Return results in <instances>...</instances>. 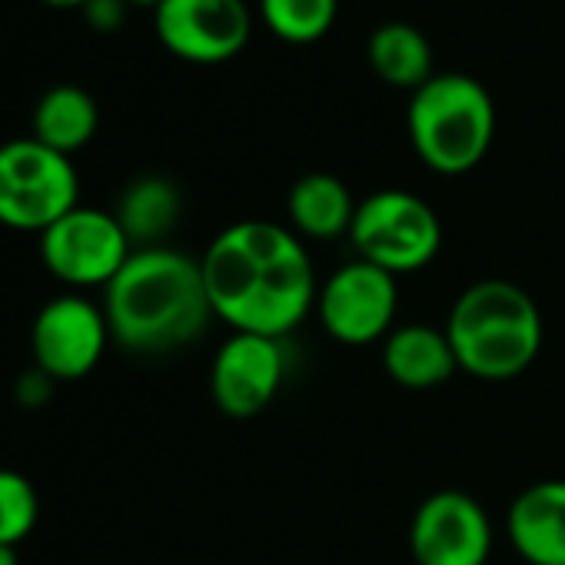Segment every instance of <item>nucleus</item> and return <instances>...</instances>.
<instances>
[{
	"label": "nucleus",
	"mask_w": 565,
	"mask_h": 565,
	"mask_svg": "<svg viewBox=\"0 0 565 565\" xmlns=\"http://www.w3.org/2000/svg\"><path fill=\"white\" fill-rule=\"evenodd\" d=\"M203 282L213 307L233 333L282 340L317 307V273L307 246L290 226L239 220L206 246Z\"/></svg>",
	"instance_id": "nucleus-1"
},
{
	"label": "nucleus",
	"mask_w": 565,
	"mask_h": 565,
	"mask_svg": "<svg viewBox=\"0 0 565 565\" xmlns=\"http://www.w3.org/2000/svg\"><path fill=\"white\" fill-rule=\"evenodd\" d=\"M110 337L140 356L173 353L203 337L213 320L200 259L170 246L134 249L104 287Z\"/></svg>",
	"instance_id": "nucleus-2"
},
{
	"label": "nucleus",
	"mask_w": 565,
	"mask_h": 565,
	"mask_svg": "<svg viewBox=\"0 0 565 565\" xmlns=\"http://www.w3.org/2000/svg\"><path fill=\"white\" fill-rule=\"evenodd\" d=\"M446 337L462 373L505 383L535 363L542 350V313L515 282L479 279L456 297Z\"/></svg>",
	"instance_id": "nucleus-3"
},
{
	"label": "nucleus",
	"mask_w": 565,
	"mask_h": 565,
	"mask_svg": "<svg viewBox=\"0 0 565 565\" xmlns=\"http://www.w3.org/2000/svg\"><path fill=\"white\" fill-rule=\"evenodd\" d=\"M406 127L429 170L459 177L486 160L495 137V104L476 77L436 74L409 97Z\"/></svg>",
	"instance_id": "nucleus-4"
},
{
	"label": "nucleus",
	"mask_w": 565,
	"mask_h": 565,
	"mask_svg": "<svg viewBox=\"0 0 565 565\" xmlns=\"http://www.w3.org/2000/svg\"><path fill=\"white\" fill-rule=\"evenodd\" d=\"M81 196V177L71 157L34 137L0 147V223L24 233H44L67 216Z\"/></svg>",
	"instance_id": "nucleus-5"
},
{
	"label": "nucleus",
	"mask_w": 565,
	"mask_h": 565,
	"mask_svg": "<svg viewBox=\"0 0 565 565\" xmlns=\"http://www.w3.org/2000/svg\"><path fill=\"white\" fill-rule=\"evenodd\" d=\"M350 239L360 259L393 276H406L436 259L443 226L436 210L409 190H376L360 200Z\"/></svg>",
	"instance_id": "nucleus-6"
},
{
	"label": "nucleus",
	"mask_w": 565,
	"mask_h": 565,
	"mask_svg": "<svg viewBox=\"0 0 565 565\" xmlns=\"http://www.w3.org/2000/svg\"><path fill=\"white\" fill-rule=\"evenodd\" d=\"M134 243L107 210L74 206L41 233V256L67 287H107L130 259Z\"/></svg>",
	"instance_id": "nucleus-7"
},
{
	"label": "nucleus",
	"mask_w": 565,
	"mask_h": 565,
	"mask_svg": "<svg viewBox=\"0 0 565 565\" xmlns=\"http://www.w3.org/2000/svg\"><path fill=\"white\" fill-rule=\"evenodd\" d=\"M399 310L396 276L376 263L353 259L343 263L317 297V313L327 333L347 347H366L393 333Z\"/></svg>",
	"instance_id": "nucleus-8"
},
{
	"label": "nucleus",
	"mask_w": 565,
	"mask_h": 565,
	"mask_svg": "<svg viewBox=\"0 0 565 565\" xmlns=\"http://www.w3.org/2000/svg\"><path fill=\"white\" fill-rule=\"evenodd\" d=\"M160 44L186 64L233 61L253 34L246 0H160L153 8Z\"/></svg>",
	"instance_id": "nucleus-9"
},
{
	"label": "nucleus",
	"mask_w": 565,
	"mask_h": 565,
	"mask_svg": "<svg viewBox=\"0 0 565 565\" xmlns=\"http://www.w3.org/2000/svg\"><path fill=\"white\" fill-rule=\"evenodd\" d=\"M110 340L104 307L87 297L51 300L31 327L34 363L51 380H84L97 370Z\"/></svg>",
	"instance_id": "nucleus-10"
},
{
	"label": "nucleus",
	"mask_w": 565,
	"mask_h": 565,
	"mask_svg": "<svg viewBox=\"0 0 565 565\" xmlns=\"http://www.w3.org/2000/svg\"><path fill=\"white\" fill-rule=\"evenodd\" d=\"M409 548L416 565H486L492 552L489 515L466 492H433L413 515Z\"/></svg>",
	"instance_id": "nucleus-11"
},
{
	"label": "nucleus",
	"mask_w": 565,
	"mask_h": 565,
	"mask_svg": "<svg viewBox=\"0 0 565 565\" xmlns=\"http://www.w3.org/2000/svg\"><path fill=\"white\" fill-rule=\"evenodd\" d=\"M282 376H287L282 340L233 333L213 360L210 393L220 413L233 419H249L276 399Z\"/></svg>",
	"instance_id": "nucleus-12"
},
{
	"label": "nucleus",
	"mask_w": 565,
	"mask_h": 565,
	"mask_svg": "<svg viewBox=\"0 0 565 565\" xmlns=\"http://www.w3.org/2000/svg\"><path fill=\"white\" fill-rule=\"evenodd\" d=\"M509 539L529 565H565V479H542L515 495Z\"/></svg>",
	"instance_id": "nucleus-13"
},
{
	"label": "nucleus",
	"mask_w": 565,
	"mask_h": 565,
	"mask_svg": "<svg viewBox=\"0 0 565 565\" xmlns=\"http://www.w3.org/2000/svg\"><path fill=\"white\" fill-rule=\"evenodd\" d=\"M383 366L386 376L403 390H436L449 383L459 370L446 330H433L423 323L393 327L383 343Z\"/></svg>",
	"instance_id": "nucleus-14"
},
{
	"label": "nucleus",
	"mask_w": 565,
	"mask_h": 565,
	"mask_svg": "<svg viewBox=\"0 0 565 565\" xmlns=\"http://www.w3.org/2000/svg\"><path fill=\"white\" fill-rule=\"evenodd\" d=\"M356 200L350 186L333 173H307L287 193V216L300 236L337 239L347 236L356 216Z\"/></svg>",
	"instance_id": "nucleus-15"
},
{
	"label": "nucleus",
	"mask_w": 565,
	"mask_h": 565,
	"mask_svg": "<svg viewBox=\"0 0 565 565\" xmlns=\"http://www.w3.org/2000/svg\"><path fill=\"white\" fill-rule=\"evenodd\" d=\"M366 61L383 84L409 90V94H416L426 81L436 77L429 38L419 28L403 24V21H390L370 34Z\"/></svg>",
	"instance_id": "nucleus-16"
},
{
	"label": "nucleus",
	"mask_w": 565,
	"mask_h": 565,
	"mask_svg": "<svg viewBox=\"0 0 565 565\" xmlns=\"http://www.w3.org/2000/svg\"><path fill=\"white\" fill-rule=\"evenodd\" d=\"M180 213H183L180 186L167 177H157V173L134 180L114 210L127 239L137 243V249L163 246L160 239H167L173 233V226L180 223Z\"/></svg>",
	"instance_id": "nucleus-17"
},
{
	"label": "nucleus",
	"mask_w": 565,
	"mask_h": 565,
	"mask_svg": "<svg viewBox=\"0 0 565 565\" xmlns=\"http://www.w3.org/2000/svg\"><path fill=\"white\" fill-rule=\"evenodd\" d=\"M100 127L97 100L74 84L51 87L34 107V140L71 157L84 150Z\"/></svg>",
	"instance_id": "nucleus-18"
},
{
	"label": "nucleus",
	"mask_w": 565,
	"mask_h": 565,
	"mask_svg": "<svg viewBox=\"0 0 565 565\" xmlns=\"http://www.w3.org/2000/svg\"><path fill=\"white\" fill-rule=\"evenodd\" d=\"M340 0H256V18L287 44H313L337 24Z\"/></svg>",
	"instance_id": "nucleus-19"
},
{
	"label": "nucleus",
	"mask_w": 565,
	"mask_h": 565,
	"mask_svg": "<svg viewBox=\"0 0 565 565\" xmlns=\"http://www.w3.org/2000/svg\"><path fill=\"white\" fill-rule=\"evenodd\" d=\"M38 492L28 476L0 469V545H21L38 525Z\"/></svg>",
	"instance_id": "nucleus-20"
},
{
	"label": "nucleus",
	"mask_w": 565,
	"mask_h": 565,
	"mask_svg": "<svg viewBox=\"0 0 565 565\" xmlns=\"http://www.w3.org/2000/svg\"><path fill=\"white\" fill-rule=\"evenodd\" d=\"M81 11H84V21H87L94 31L110 34V31H120V28L127 24L130 4H127V0H87V4H84Z\"/></svg>",
	"instance_id": "nucleus-21"
},
{
	"label": "nucleus",
	"mask_w": 565,
	"mask_h": 565,
	"mask_svg": "<svg viewBox=\"0 0 565 565\" xmlns=\"http://www.w3.org/2000/svg\"><path fill=\"white\" fill-rule=\"evenodd\" d=\"M0 565H18V545H0Z\"/></svg>",
	"instance_id": "nucleus-22"
},
{
	"label": "nucleus",
	"mask_w": 565,
	"mask_h": 565,
	"mask_svg": "<svg viewBox=\"0 0 565 565\" xmlns=\"http://www.w3.org/2000/svg\"><path fill=\"white\" fill-rule=\"evenodd\" d=\"M44 4H51V8H84L87 0H44Z\"/></svg>",
	"instance_id": "nucleus-23"
},
{
	"label": "nucleus",
	"mask_w": 565,
	"mask_h": 565,
	"mask_svg": "<svg viewBox=\"0 0 565 565\" xmlns=\"http://www.w3.org/2000/svg\"><path fill=\"white\" fill-rule=\"evenodd\" d=\"M127 4H130V8H157L160 0H127Z\"/></svg>",
	"instance_id": "nucleus-24"
}]
</instances>
